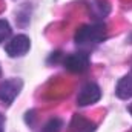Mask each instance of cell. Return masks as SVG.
I'll return each instance as SVG.
<instances>
[{
    "instance_id": "6",
    "label": "cell",
    "mask_w": 132,
    "mask_h": 132,
    "mask_svg": "<svg viewBox=\"0 0 132 132\" xmlns=\"http://www.w3.org/2000/svg\"><path fill=\"white\" fill-rule=\"evenodd\" d=\"M115 94H117L118 98H121V100H128L132 97V69L128 75H125L118 81L117 89H115Z\"/></svg>"
},
{
    "instance_id": "1",
    "label": "cell",
    "mask_w": 132,
    "mask_h": 132,
    "mask_svg": "<svg viewBox=\"0 0 132 132\" xmlns=\"http://www.w3.org/2000/svg\"><path fill=\"white\" fill-rule=\"evenodd\" d=\"M106 38V25L97 22L92 25H85L75 32V45L80 48H94Z\"/></svg>"
},
{
    "instance_id": "11",
    "label": "cell",
    "mask_w": 132,
    "mask_h": 132,
    "mask_svg": "<svg viewBox=\"0 0 132 132\" xmlns=\"http://www.w3.org/2000/svg\"><path fill=\"white\" fill-rule=\"evenodd\" d=\"M3 123H5V120H3V115L0 114V132H3Z\"/></svg>"
},
{
    "instance_id": "3",
    "label": "cell",
    "mask_w": 132,
    "mask_h": 132,
    "mask_svg": "<svg viewBox=\"0 0 132 132\" xmlns=\"http://www.w3.org/2000/svg\"><path fill=\"white\" fill-rule=\"evenodd\" d=\"M23 86V81L19 78H11V80H5L0 83V101L3 104H11L14 98L20 94Z\"/></svg>"
},
{
    "instance_id": "7",
    "label": "cell",
    "mask_w": 132,
    "mask_h": 132,
    "mask_svg": "<svg viewBox=\"0 0 132 132\" xmlns=\"http://www.w3.org/2000/svg\"><path fill=\"white\" fill-rule=\"evenodd\" d=\"M71 129H72V132H94L95 126H94V123L88 121L86 118L75 115V117L72 118Z\"/></svg>"
},
{
    "instance_id": "5",
    "label": "cell",
    "mask_w": 132,
    "mask_h": 132,
    "mask_svg": "<svg viewBox=\"0 0 132 132\" xmlns=\"http://www.w3.org/2000/svg\"><path fill=\"white\" fill-rule=\"evenodd\" d=\"M101 97V91L95 83H86L78 95H77V103L78 106H88V104H92V103H97Z\"/></svg>"
},
{
    "instance_id": "9",
    "label": "cell",
    "mask_w": 132,
    "mask_h": 132,
    "mask_svg": "<svg viewBox=\"0 0 132 132\" xmlns=\"http://www.w3.org/2000/svg\"><path fill=\"white\" fill-rule=\"evenodd\" d=\"M62 128H63V121H62L60 118H51V120L45 125V128H43L42 132H60Z\"/></svg>"
},
{
    "instance_id": "2",
    "label": "cell",
    "mask_w": 132,
    "mask_h": 132,
    "mask_svg": "<svg viewBox=\"0 0 132 132\" xmlns=\"http://www.w3.org/2000/svg\"><path fill=\"white\" fill-rule=\"evenodd\" d=\"M63 66L69 72L75 74H83L89 68V55L86 52H75L69 54L63 59Z\"/></svg>"
},
{
    "instance_id": "10",
    "label": "cell",
    "mask_w": 132,
    "mask_h": 132,
    "mask_svg": "<svg viewBox=\"0 0 132 132\" xmlns=\"http://www.w3.org/2000/svg\"><path fill=\"white\" fill-rule=\"evenodd\" d=\"M9 35H11V26H9V23L6 20L0 19V43L5 42Z\"/></svg>"
},
{
    "instance_id": "12",
    "label": "cell",
    "mask_w": 132,
    "mask_h": 132,
    "mask_svg": "<svg viewBox=\"0 0 132 132\" xmlns=\"http://www.w3.org/2000/svg\"><path fill=\"white\" fill-rule=\"evenodd\" d=\"M129 109H131V112H132V106H131V108H129Z\"/></svg>"
},
{
    "instance_id": "8",
    "label": "cell",
    "mask_w": 132,
    "mask_h": 132,
    "mask_svg": "<svg viewBox=\"0 0 132 132\" xmlns=\"http://www.w3.org/2000/svg\"><path fill=\"white\" fill-rule=\"evenodd\" d=\"M92 12H94V15L100 19V17H104L108 12H109V5L106 3V2H103V0H95L94 3H92Z\"/></svg>"
},
{
    "instance_id": "4",
    "label": "cell",
    "mask_w": 132,
    "mask_h": 132,
    "mask_svg": "<svg viewBox=\"0 0 132 132\" xmlns=\"http://www.w3.org/2000/svg\"><path fill=\"white\" fill-rule=\"evenodd\" d=\"M29 46H31L29 38L26 35L20 34V35H15L14 38H11V42L5 46V49L9 57H20L29 51Z\"/></svg>"
}]
</instances>
